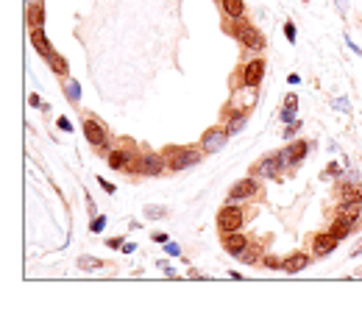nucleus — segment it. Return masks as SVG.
<instances>
[{
	"label": "nucleus",
	"mask_w": 362,
	"mask_h": 326,
	"mask_svg": "<svg viewBox=\"0 0 362 326\" xmlns=\"http://www.w3.org/2000/svg\"><path fill=\"white\" fill-rule=\"evenodd\" d=\"M217 226L223 229V232H240L242 226V212L237 209V206H226V209H220V215H217Z\"/></svg>",
	"instance_id": "obj_1"
},
{
	"label": "nucleus",
	"mask_w": 362,
	"mask_h": 326,
	"mask_svg": "<svg viewBox=\"0 0 362 326\" xmlns=\"http://www.w3.org/2000/svg\"><path fill=\"white\" fill-rule=\"evenodd\" d=\"M234 34H237V39H242V45H245V47H254V50H259V47L265 45V39L259 37V31H257V28H251L248 22H237V25H234Z\"/></svg>",
	"instance_id": "obj_2"
},
{
	"label": "nucleus",
	"mask_w": 362,
	"mask_h": 326,
	"mask_svg": "<svg viewBox=\"0 0 362 326\" xmlns=\"http://www.w3.org/2000/svg\"><path fill=\"white\" fill-rule=\"evenodd\" d=\"M136 170H140V173H145V176H159L164 170V159L156 156V153H145V156H140Z\"/></svg>",
	"instance_id": "obj_3"
},
{
	"label": "nucleus",
	"mask_w": 362,
	"mask_h": 326,
	"mask_svg": "<svg viewBox=\"0 0 362 326\" xmlns=\"http://www.w3.org/2000/svg\"><path fill=\"white\" fill-rule=\"evenodd\" d=\"M195 162H198V153H192V148H176L173 159H170V170H184Z\"/></svg>",
	"instance_id": "obj_4"
},
{
	"label": "nucleus",
	"mask_w": 362,
	"mask_h": 326,
	"mask_svg": "<svg viewBox=\"0 0 362 326\" xmlns=\"http://www.w3.org/2000/svg\"><path fill=\"white\" fill-rule=\"evenodd\" d=\"M229 140V131H220V128H209V131L204 134V140H201V145H204V151H220L223 145H226Z\"/></svg>",
	"instance_id": "obj_5"
},
{
	"label": "nucleus",
	"mask_w": 362,
	"mask_h": 326,
	"mask_svg": "<svg viewBox=\"0 0 362 326\" xmlns=\"http://www.w3.org/2000/svg\"><path fill=\"white\" fill-rule=\"evenodd\" d=\"M84 134H87V140H90L95 148H103L106 145V128L100 126L98 120H87L84 123Z\"/></svg>",
	"instance_id": "obj_6"
},
{
	"label": "nucleus",
	"mask_w": 362,
	"mask_h": 326,
	"mask_svg": "<svg viewBox=\"0 0 362 326\" xmlns=\"http://www.w3.org/2000/svg\"><path fill=\"white\" fill-rule=\"evenodd\" d=\"M259 193V184H257V179H242V181H237L234 187H231V198H251V195H257Z\"/></svg>",
	"instance_id": "obj_7"
},
{
	"label": "nucleus",
	"mask_w": 362,
	"mask_h": 326,
	"mask_svg": "<svg viewBox=\"0 0 362 326\" xmlns=\"http://www.w3.org/2000/svg\"><path fill=\"white\" fill-rule=\"evenodd\" d=\"M282 165H284V159H282V153H276V156H268V159H262V162L254 168V173H262V176H276L279 170H282Z\"/></svg>",
	"instance_id": "obj_8"
},
{
	"label": "nucleus",
	"mask_w": 362,
	"mask_h": 326,
	"mask_svg": "<svg viewBox=\"0 0 362 326\" xmlns=\"http://www.w3.org/2000/svg\"><path fill=\"white\" fill-rule=\"evenodd\" d=\"M223 246H226L229 254H237V257H240V254L248 248V240H245V237H242L240 232H229L226 240H223Z\"/></svg>",
	"instance_id": "obj_9"
},
{
	"label": "nucleus",
	"mask_w": 362,
	"mask_h": 326,
	"mask_svg": "<svg viewBox=\"0 0 362 326\" xmlns=\"http://www.w3.org/2000/svg\"><path fill=\"white\" fill-rule=\"evenodd\" d=\"M304 156H307V142H293L287 151H282L284 165H295V162H301Z\"/></svg>",
	"instance_id": "obj_10"
},
{
	"label": "nucleus",
	"mask_w": 362,
	"mask_h": 326,
	"mask_svg": "<svg viewBox=\"0 0 362 326\" xmlns=\"http://www.w3.org/2000/svg\"><path fill=\"white\" fill-rule=\"evenodd\" d=\"M262 75H265V62H251L245 67V87H257L259 81H262Z\"/></svg>",
	"instance_id": "obj_11"
},
{
	"label": "nucleus",
	"mask_w": 362,
	"mask_h": 326,
	"mask_svg": "<svg viewBox=\"0 0 362 326\" xmlns=\"http://www.w3.org/2000/svg\"><path fill=\"white\" fill-rule=\"evenodd\" d=\"M337 240H340V237H335L331 232H326V234H318V237H315V254H318V257H323V254L335 251Z\"/></svg>",
	"instance_id": "obj_12"
},
{
	"label": "nucleus",
	"mask_w": 362,
	"mask_h": 326,
	"mask_svg": "<svg viewBox=\"0 0 362 326\" xmlns=\"http://www.w3.org/2000/svg\"><path fill=\"white\" fill-rule=\"evenodd\" d=\"M359 209H362V204L343 201V206H340V221H346L348 226H354V223H357V218H359Z\"/></svg>",
	"instance_id": "obj_13"
},
{
	"label": "nucleus",
	"mask_w": 362,
	"mask_h": 326,
	"mask_svg": "<svg viewBox=\"0 0 362 326\" xmlns=\"http://www.w3.org/2000/svg\"><path fill=\"white\" fill-rule=\"evenodd\" d=\"M31 39H34V47H37L42 56L50 59L53 56V50H50V45H47V39H45V34H42V28H34V34H31Z\"/></svg>",
	"instance_id": "obj_14"
},
{
	"label": "nucleus",
	"mask_w": 362,
	"mask_h": 326,
	"mask_svg": "<svg viewBox=\"0 0 362 326\" xmlns=\"http://www.w3.org/2000/svg\"><path fill=\"white\" fill-rule=\"evenodd\" d=\"M307 265H310V259L304 257V254H293V257L284 262V270H290V274H295V270H304Z\"/></svg>",
	"instance_id": "obj_15"
},
{
	"label": "nucleus",
	"mask_w": 362,
	"mask_h": 326,
	"mask_svg": "<svg viewBox=\"0 0 362 326\" xmlns=\"http://www.w3.org/2000/svg\"><path fill=\"white\" fill-rule=\"evenodd\" d=\"M295 103H298V98H295V95H287V106H284V112H282V120L284 123H293L295 120Z\"/></svg>",
	"instance_id": "obj_16"
},
{
	"label": "nucleus",
	"mask_w": 362,
	"mask_h": 326,
	"mask_svg": "<svg viewBox=\"0 0 362 326\" xmlns=\"http://www.w3.org/2000/svg\"><path fill=\"white\" fill-rule=\"evenodd\" d=\"M223 9H226L229 17H242V0H223Z\"/></svg>",
	"instance_id": "obj_17"
},
{
	"label": "nucleus",
	"mask_w": 362,
	"mask_h": 326,
	"mask_svg": "<svg viewBox=\"0 0 362 326\" xmlns=\"http://www.w3.org/2000/svg\"><path fill=\"white\" fill-rule=\"evenodd\" d=\"M28 22H31V28H42V6H31L28 9Z\"/></svg>",
	"instance_id": "obj_18"
},
{
	"label": "nucleus",
	"mask_w": 362,
	"mask_h": 326,
	"mask_svg": "<svg viewBox=\"0 0 362 326\" xmlns=\"http://www.w3.org/2000/svg\"><path fill=\"white\" fill-rule=\"evenodd\" d=\"M109 165H112V168H117V170H120V168H128V153H126V151H115V153L109 156Z\"/></svg>",
	"instance_id": "obj_19"
},
{
	"label": "nucleus",
	"mask_w": 362,
	"mask_h": 326,
	"mask_svg": "<svg viewBox=\"0 0 362 326\" xmlns=\"http://www.w3.org/2000/svg\"><path fill=\"white\" fill-rule=\"evenodd\" d=\"M343 201H351V204H362V189L359 187H351L343 193Z\"/></svg>",
	"instance_id": "obj_20"
},
{
	"label": "nucleus",
	"mask_w": 362,
	"mask_h": 326,
	"mask_svg": "<svg viewBox=\"0 0 362 326\" xmlns=\"http://www.w3.org/2000/svg\"><path fill=\"white\" fill-rule=\"evenodd\" d=\"M348 229H351V226H348L346 221H337L335 226H331V234H335V237H340V240H343V237L348 234Z\"/></svg>",
	"instance_id": "obj_21"
},
{
	"label": "nucleus",
	"mask_w": 362,
	"mask_h": 326,
	"mask_svg": "<svg viewBox=\"0 0 362 326\" xmlns=\"http://www.w3.org/2000/svg\"><path fill=\"white\" fill-rule=\"evenodd\" d=\"M50 67L56 70V73H62V75L67 73V62H64L62 56H50Z\"/></svg>",
	"instance_id": "obj_22"
},
{
	"label": "nucleus",
	"mask_w": 362,
	"mask_h": 326,
	"mask_svg": "<svg viewBox=\"0 0 362 326\" xmlns=\"http://www.w3.org/2000/svg\"><path fill=\"white\" fill-rule=\"evenodd\" d=\"M298 128H301V123H298V120H293L287 128H284V137H293V134H298Z\"/></svg>",
	"instance_id": "obj_23"
},
{
	"label": "nucleus",
	"mask_w": 362,
	"mask_h": 326,
	"mask_svg": "<svg viewBox=\"0 0 362 326\" xmlns=\"http://www.w3.org/2000/svg\"><path fill=\"white\" fill-rule=\"evenodd\" d=\"M67 95H70V98H78V95H81V90H78V87H75V81H67Z\"/></svg>",
	"instance_id": "obj_24"
},
{
	"label": "nucleus",
	"mask_w": 362,
	"mask_h": 326,
	"mask_svg": "<svg viewBox=\"0 0 362 326\" xmlns=\"http://www.w3.org/2000/svg\"><path fill=\"white\" fill-rule=\"evenodd\" d=\"M78 265H81V268H95V265H98V259H92V257H81V259H78Z\"/></svg>",
	"instance_id": "obj_25"
},
{
	"label": "nucleus",
	"mask_w": 362,
	"mask_h": 326,
	"mask_svg": "<svg viewBox=\"0 0 362 326\" xmlns=\"http://www.w3.org/2000/svg\"><path fill=\"white\" fill-rule=\"evenodd\" d=\"M245 123V117H237V120H231V126H229V134H234V131H240V126Z\"/></svg>",
	"instance_id": "obj_26"
},
{
	"label": "nucleus",
	"mask_w": 362,
	"mask_h": 326,
	"mask_svg": "<svg viewBox=\"0 0 362 326\" xmlns=\"http://www.w3.org/2000/svg\"><path fill=\"white\" fill-rule=\"evenodd\" d=\"M284 34H287L290 42H295V25H293V22H287V25H284Z\"/></svg>",
	"instance_id": "obj_27"
},
{
	"label": "nucleus",
	"mask_w": 362,
	"mask_h": 326,
	"mask_svg": "<svg viewBox=\"0 0 362 326\" xmlns=\"http://www.w3.org/2000/svg\"><path fill=\"white\" fill-rule=\"evenodd\" d=\"M103 226H106V218H95L92 221V232H100Z\"/></svg>",
	"instance_id": "obj_28"
},
{
	"label": "nucleus",
	"mask_w": 362,
	"mask_h": 326,
	"mask_svg": "<svg viewBox=\"0 0 362 326\" xmlns=\"http://www.w3.org/2000/svg\"><path fill=\"white\" fill-rule=\"evenodd\" d=\"M59 128H62V131H70V120H67V117H59Z\"/></svg>",
	"instance_id": "obj_29"
},
{
	"label": "nucleus",
	"mask_w": 362,
	"mask_h": 326,
	"mask_svg": "<svg viewBox=\"0 0 362 326\" xmlns=\"http://www.w3.org/2000/svg\"><path fill=\"white\" fill-rule=\"evenodd\" d=\"M100 181V187L106 189V193H115V184H112V181H103V179H98Z\"/></svg>",
	"instance_id": "obj_30"
},
{
	"label": "nucleus",
	"mask_w": 362,
	"mask_h": 326,
	"mask_svg": "<svg viewBox=\"0 0 362 326\" xmlns=\"http://www.w3.org/2000/svg\"><path fill=\"white\" fill-rule=\"evenodd\" d=\"M337 3H340V6H343V3H346V0H337Z\"/></svg>",
	"instance_id": "obj_31"
}]
</instances>
